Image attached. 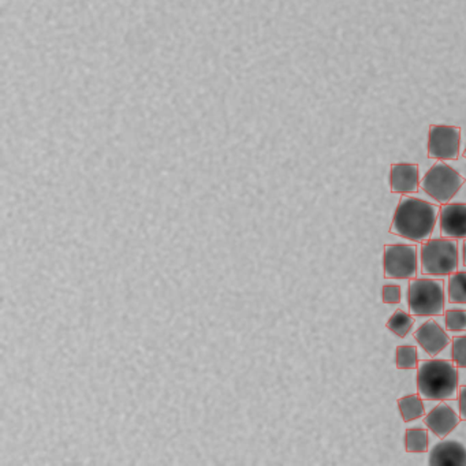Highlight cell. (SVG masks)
I'll use <instances>...</instances> for the list:
<instances>
[{
    "label": "cell",
    "instance_id": "6da1fadb",
    "mask_svg": "<svg viewBox=\"0 0 466 466\" xmlns=\"http://www.w3.org/2000/svg\"><path fill=\"white\" fill-rule=\"evenodd\" d=\"M438 206L414 198H402L392 218L390 233L413 242L430 239L439 218Z\"/></svg>",
    "mask_w": 466,
    "mask_h": 466
},
{
    "label": "cell",
    "instance_id": "7a4b0ae2",
    "mask_svg": "<svg viewBox=\"0 0 466 466\" xmlns=\"http://www.w3.org/2000/svg\"><path fill=\"white\" fill-rule=\"evenodd\" d=\"M457 364L447 360H422L417 367V391L422 400H454L458 392Z\"/></svg>",
    "mask_w": 466,
    "mask_h": 466
},
{
    "label": "cell",
    "instance_id": "3957f363",
    "mask_svg": "<svg viewBox=\"0 0 466 466\" xmlns=\"http://www.w3.org/2000/svg\"><path fill=\"white\" fill-rule=\"evenodd\" d=\"M458 244L451 238L427 239L421 247L422 274L446 277L458 269Z\"/></svg>",
    "mask_w": 466,
    "mask_h": 466
},
{
    "label": "cell",
    "instance_id": "277c9868",
    "mask_svg": "<svg viewBox=\"0 0 466 466\" xmlns=\"http://www.w3.org/2000/svg\"><path fill=\"white\" fill-rule=\"evenodd\" d=\"M408 305L414 316H439L446 307L444 285L438 279H414L408 289Z\"/></svg>",
    "mask_w": 466,
    "mask_h": 466
},
{
    "label": "cell",
    "instance_id": "5b68a950",
    "mask_svg": "<svg viewBox=\"0 0 466 466\" xmlns=\"http://www.w3.org/2000/svg\"><path fill=\"white\" fill-rule=\"evenodd\" d=\"M465 182L466 179L454 168L444 162H438L421 179V189L439 204H447Z\"/></svg>",
    "mask_w": 466,
    "mask_h": 466
},
{
    "label": "cell",
    "instance_id": "8992f818",
    "mask_svg": "<svg viewBox=\"0 0 466 466\" xmlns=\"http://www.w3.org/2000/svg\"><path fill=\"white\" fill-rule=\"evenodd\" d=\"M383 269L387 279H414L417 275V248L405 244L386 245Z\"/></svg>",
    "mask_w": 466,
    "mask_h": 466
},
{
    "label": "cell",
    "instance_id": "52a82bcc",
    "mask_svg": "<svg viewBox=\"0 0 466 466\" xmlns=\"http://www.w3.org/2000/svg\"><path fill=\"white\" fill-rule=\"evenodd\" d=\"M460 127L431 125L428 135V157L439 160H457L460 157Z\"/></svg>",
    "mask_w": 466,
    "mask_h": 466
},
{
    "label": "cell",
    "instance_id": "ba28073f",
    "mask_svg": "<svg viewBox=\"0 0 466 466\" xmlns=\"http://www.w3.org/2000/svg\"><path fill=\"white\" fill-rule=\"evenodd\" d=\"M439 225L444 238H466V204H443L439 211Z\"/></svg>",
    "mask_w": 466,
    "mask_h": 466
},
{
    "label": "cell",
    "instance_id": "9c48e42d",
    "mask_svg": "<svg viewBox=\"0 0 466 466\" xmlns=\"http://www.w3.org/2000/svg\"><path fill=\"white\" fill-rule=\"evenodd\" d=\"M460 422V414L444 400H441L438 406L424 416V424L427 425L428 430L432 431L441 439L450 435Z\"/></svg>",
    "mask_w": 466,
    "mask_h": 466
},
{
    "label": "cell",
    "instance_id": "30bf717a",
    "mask_svg": "<svg viewBox=\"0 0 466 466\" xmlns=\"http://www.w3.org/2000/svg\"><path fill=\"white\" fill-rule=\"evenodd\" d=\"M414 339L424 349L428 356L435 357L441 353L446 346L451 343L447 332L436 323L435 320H428L414 332Z\"/></svg>",
    "mask_w": 466,
    "mask_h": 466
},
{
    "label": "cell",
    "instance_id": "8fae6325",
    "mask_svg": "<svg viewBox=\"0 0 466 466\" xmlns=\"http://www.w3.org/2000/svg\"><path fill=\"white\" fill-rule=\"evenodd\" d=\"M391 192L397 195L416 193L420 187L419 166L414 163H395L390 173Z\"/></svg>",
    "mask_w": 466,
    "mask_h": 466
},
{
    "label": "cell",
    "instance_id": "7c38bea8",
    "mask_svg": "<svg viewBox=\"0 0 466 466\" xmlns=\"http://www.w3.org/2000/svg\"><path fill=\"white\" fill-rule=\"evenodd\" d=\"M428 463L435 466H466V447L454 439H447L433 447Z\"/></svg>",
    "mask_w": 466,
    "mask_h": 466
},
{
    "label": "cell",
    "instance_id": "4fadbf2b",
    "mask_svg": "<svg viewBox=\"0 0 466 466\" xmlns=\"http://www.w3.org/2000/svg\"><path fill=\"white\" fill-rule=\"evenodd\" d=\"M398 408H400V416H402L405 422H410L425 416L424 403H422V398L419 394L406 395V397L400 398Z\"/></svg>",
    "mask_w": 466,
    "mask_h": 466
},
{
    "label": "cell",
    "instance_id": "5bb4252c",
    "mask_svg": "<svg viewBox=\"0 0 466 466\" xmlns=\"http://www.w3.org/2000/svg\"><path fill=\"white\" fill-rule=\"evenodd\" d=\"M447 296L451 304H466V272L450 275Z\"/></svg>",
    "mask_w": 466,
    "mask_h": 466
},
{
    "label": "cell",
    "instance_id": "9a60e30c",
    "mask_svg": "<svg viewBox=\"0 0 466 466\" xmlns=\"http://www.w3.org/2000/svg\"><path fill=\"white\" fill-rule=\"evenodd\" d=\"M414 324L413 316L408 315L403 310H395L391 318L387 321L386 327L390 331L394 332L397 337L405 338L410 332Z\"/></svg>",
    "mask_w": 466,
    "mask_h": 466
},
{
    "label": "cell",
    "instance_id": "2e32d148",
    "mask_svg": "<svg viewBox=\"0 0 466 466\" xmlns=\"http://www.w3.org/2000/svg\"><path fill=\"white\" fill-rule=\"evenodd\" d=\"M395 365L398 370H417L419 367L417 349L410 345L398 346L395 350Z\"/></svg>",
    "mask_w": 466,
    "mask_h": 466
},
{
    "label": "cell",
    "instance_id": "e0dca14e",
    "mask_svg": "<svg viewBox=\"0 0 466 466\" xmlns=\"http://www.w3.org/2000/svg\"><path fill=\"white\" fill-rule=\"evenodd\" d=\"M405 450L408 452H427L428 451V432L419 428L406 430Z\"/></svg>",
    "mask_w": 466,
    "mask_h": 466
},
{
    "label": "cell",
    "instance_id": "ac0fdd59",
    "mask_svg": "<svg viewBox=\"0 0 466 466\" xmlns=\"http://www.w3.org/2000/svg\"><path fill=\"white\" fill-rule=\"evenodd\" d=\"M444 321L449 331H466V310H447L444 313Z\"/></svg>",
    "mask_w": 466,
    "mask_h": 466
},
{
    "label": "cell",
    "instance_id": "d6986e66",
    "mask_svg": "<svg viewBox=\"0 0 466 466\" xmlns=\"http://www.w3.org/2000/svg\"><path fill=\"white\" fill-rule=\"evenodd\" d=\"M451 357L457 367L466 368V337L451 339Z\"/></svg>",
    "mask_w": 466,
    "mask_h": 466
},
{
    "label": "cell",
    "instance_id": "ffe728a7",
    "mask_svg": "<svg viewBox=\"0 0 466 466\" xmlns=\"http://www.w3.org/2000/svg\"><path fill=\"white\" fill-rule=\"evenodd\" d=\"M381 299L384 304H400V288L397 285L383 286L381 290Z\"/></svg>",
    "mask_w": 466,
    "mask_h": 466
},
{
    "label": "cell",
    "instance_id": "44dd1931",
    "mask_svg": "<svg viewBox=\"0 0 466 466\" xmlns=\"http://www.w3.org/2000/svg\"><path fill=\"white\" fill-rule=\"evenodd\" d=\"M458 406H460L461 420L466 421V386L458 389Z\"/></svg>",
    "mask_w": 466,
    "mask_h": 466
},
{
    "label": "cell",
    "instance_id": "7402d4cb",
    "mask_svg": "<svg viewBox=\"0 0 466 466\" xmlns=\"http://www.w3.org/2000/svg\"><path fill=\"white\" fill-rule=\"evenodd\" d=\"M462 263L463 267H466V239L463 241L462 245Z\"/></svg>",
    "mask_w": 466,
    "mask_h": 466
},
{
    "label": "cell",
    "instance_id": "603a6c76",
    "mask_svg": "<svg viewBox=\"0 0 466 466\" xmlns=\"http://www.w3.org/2000/svg\"><path fill=\"white\" fill-rule=\"evenodd\" d=\"M463 157H466V148H465V151H463Z\"/></svg>",
    "mask_w": 466,
    "mask_h": 466
}]
</instances>
